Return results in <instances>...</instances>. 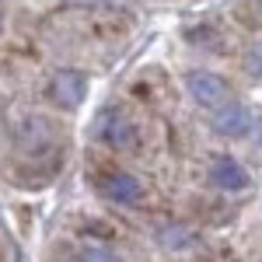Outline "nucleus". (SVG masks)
Returning <instances> with one entry per match:
<instances>
[{
  "label": "nucleus",
  "mask_w": 262,
  "mask_h": 262,
  "mask_svg": "<svg viewBox=\"0 0 262 262\" xmlns=\"http://www.w3.org/2000/svg\"><path fill=\"white\" fill-rule=\"evenodd\" d=\"M213 133L217 137H227V140H242L252 133V126H255V116H252V108L242 105V101H227L221 108H213Z\"/></svg>",
  "instance_id": "obj_3"
},
{
  "label": "nucleus",
  "mask_w": 262,
  "mask_h": 262,
  "mask_svg": "<svg viewBox=\"0 0 262 262\" xmlns=\"http://www.w3.org/2000/svg\"><path fill=\"white\" fill-rule=\"evenodd\" d=\"M84 91H88V77L77 70H60L49 81V101L60 108H77L84 101Z\"/></svg>",
  "instance_id": "obj_4"
},
{
  "label": "nucleus",
  "mask_w": 262,
  "mask_h": 262,
  "mask_svg": "<svg viewBox=\"0 0 262 262\" xmlns=\"http://www.w3.org/2000/svg\"><path fill=\"white\" fill-rule=\"evenodd\" d=\"M101 196L108 203H116V206H133V203L143 200V185L140 179H133L126 171H116V175H108L101 182Z\"/></svg>",
  "instance_id": "obj_6"
},
{
  "label": "nucleus",
  "mask_w": 262,
  "mask_h": 262,
  "mask_svg": "<svg viewBox=\"0 0 262 262\" xmlns=\"http://www.w3.org/2000/svg\"><path fill=\"white\" fill-rule=\"evenodd\" d=\"M255 4V18H262V0H252Z\"/></svg>",
  "instance_id": "obj_9"
},
{
  "label": "nucleus",
  "mask_w": 262,
  "mask_h": 262,
  "mask_svg": "<svg viewBox=\"0 0 262 262\" xmlns=\"http://www.w3.org/2000/svg\"><path fill=\"white\" fill-rule=\"evenodd\" d=\"M245 70H248L252 77H262V42L248 53V56H245Z\"/></svg>",
  "instance_id": "obj_8"
},
{
  "label": "nucleus",
  "mask_w": 262,
  "mask_h": 262,
  "mask_svg": "<svg viewBox=\"0 0 262 262\" xmlns=\"http://www.w3.org/2000/svg\"><path fill=\"white\" fill-rule=\"evenodd\" d=\"M206 179H210L213 189H221V192H242V189H248V171L234 158H213Z\"/></svg>",
  "instance_id": "obj_5"
},
{
  "label": "nucleus",
  "mask_w": 262,
  "mask_h": 262,
  "mask_svg": "<svg viewBox=\"0 0 262 262\" xmlns=\"http://www.w3.org/2000/svg\"><path fill=\"white\" fill-rule=\"evenodd\" d=\"M95 137H98L105 147L112 150H122V147H133L137 143V122L129 116H122L119 108H105L95 122Z\"/></svg>",
  "instance_id": "obj_2"
},
{
  "label": "nucleus",
  "mask_w": 262,
  "mask_h": 262,
  "mask_svg": "<svg viewBox=\"0 0 262 262\" xmlns=\"http://www.w3.org/2000/svg\"><path fill=\"white\" fill-rule=\"evenodd\" d=\"M77 262H122L119 252H112V248H101V245H91V248H81V255Z\"/></svg>",
  "instance_id": "obj_7"
},
{
  "label": "nucleus",
  "mask_w": 262,
  "mask_h": 262,
  "mask_svg": "<svg viewBox=\"0 0 262 262\" xmlns=\"http://www.w3.org/2000/svg\"><path fill=\"white\" fill-rule=\"evenodd\" d=\"M0 28H4V14H0Z\"/></svg>",
  "instance_id": "obj_10"
},
{
  "label": "nucleus",
  "mask_w": 262,
  "mask_h": 262,
  "mask_svg": "<svg viewBox=\"0 0 262 262\" xmlns=\"http://www.w3.org/2000/svg\"><path fill=\"white\" fill-rule=\"evenodd\" d=\"M185 95L203 105V108H221L227 101H234V88L224 81L221 74H210V70H192V74H185Z\"/></svg>",
  "instance_id": "obj_1"
}]
</instances>
